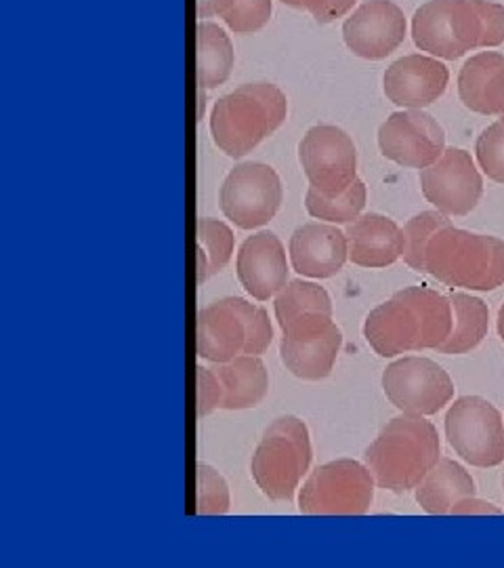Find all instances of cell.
Wrapping results in <instances>:
<instances>
[{"mask_svg": "<svg viewBox=\"0 0 504 568\" xmlns=\"http://www.w3.org/2000/svg\"><path fill=\"white\" fill-rule=\"evenodd\" d=\"M349 262L379 270L393 265L403 255V230L381 213H366L347 225Z\"/></svg>", "mask_w": 504, "mask_h": 568, "instance_id": "d6986e66", "label": "cell"}, {"mask_svg": "<svg viewBox=\"0 0 504 568\" xmlns=\"http://www.w3.org/2000/svg\"><path fill=\"white\" fill-rule=\"evenodd\" d=\"M424 274L469 291H494L504 284V241L452 224L426 244Z\"/></svg>", "mask_w": 504, "mask_h": 568, "instance_id": "277c9868", "label": "cell"}, {"mask_svg": "<svg viewBox=\"0 0 504 568\" xmlns=\"http://www.w3.org/2000/svg\"><path fill=\"white\" fill-rule=\"evenodd\" d=\"M234 47L225 30L213 21L196 26V81L200 89H217L232 77Z\"/></svg>", "mask_w": 504, "mask_h": 568, "instance_id": "d4e9b609", "label": "cell"}, {"mask_svg": "<svg viewBox=\"0 0 504 568\" xmlns=\"http://www.w3.org/2000/svg\"><path fill=\"white\" fill-rule=\"evenodd\" d=\"M236 0H196V16L198 20L204 21L206 18H223Z\"/></svg>", "mask_w": 504, "mask_h": 568, "instance_id": "8d00e7d4", "label": "cell"}, {"mask_svg": "<svg viewBox=\"0 0 504 568\" xmlns=\"http://www.w3.org/2000/svg\"><path fill=\"white\" fill-rule=\"evenodd\" d=\"M196 253H198V284L219 274L234 255V232L227 224L213 217L196 222Z\"/></svg>", "mask_w": 504, "mask_h": 568, "instance_id": "4316f807", "label": "cell"}, {"mask_svg": "<svg viewBox=\"0 0 504 568\" xmlns=\"http://www.w3.org/2000/svg\"><path fill=\"white\" fill-rule=\"evenodd\" d=\"M438 462V429L424 417L405 413L391 419L363 455V464L372 471L377 487L391 493L419 487Z\"/></svg>", "mask_w": 504, "mask_h": 568, "instance_id": "7a4b0ae2", "label": "cell"}, {"mask_svg": "<svg viewBox=\"0 0 504 568\" xmlns=\"http://www.w3.org/2000/svg\"><path fill=\"white\" fill-rule=\"evenodd\" d=\"M288 253L292 270L301 276L320 281L332 278L349 260L347 234L332 224H302L292 232Z\"/></svg>", "mask_w": 504, "mask_h": 568, "instance_id": "e0dca14e", "label": "cell"}, {"mask_svg": "<svg viewBox=\"0 0 504 568\" xmlns=\"http://www.w3.org/2000/svg\"><path fill=\"white\" fill-rule=\"evenodd\" d=\"M282 199V180L265 163L236 164L219 192L223 215L240 230L269 224L280 211Z\"/></svg>", "mask_w": 504, "mask_h": 568, "instance_id": "ba28073f", "label": "cell"}, {"mask_svg": "<svg viewBox=\"0 0 504 568\" xmlns=\"http://www.w3.org/2000/svg\"><path fill=\"white\" fill-rule=\"evenodd\" d=\"M377 480L366 464L337 459L316 467L299 493L307 516H363L374 501Z\"/></svg>", "mask_w": 504, "mask_h": 568, "instance_id": "8992f818", "label": "cell"}, {"mask_svg": "<svg viewBox=\"0 0 504 568\" xmlns=\"http://www.w3.org/2000/svg\"><path fill=\"white\" fill-rule=\"evenodd\" d=\"M347 49L362 60L381 61L405 41L403 11L391 0L363 2L343 23Z\"/></svg>", "mask_w": 504, "mask_h": 568, "instance_id": "5bb4252c", "label": "cell"}, {"mask_svg": "<svg viewBox=\"0 0 504 568\" xmlns=\"http://www.w3.org/2000/svg\"><path fill=\"white\" fill-rule=\"evenodd\" d=\"M311 438L305 422L295 415H284L265 429L255 448L250 471L267 499L292 501L311 466Z\"/></svg>", "mask_w": 504, "mask_h": 568, "instance_id": "5b68a950", "label": "cell"}, {"mask_svg": "<svg viewBox=\"0 0 504 568\" xmlns=\"http://www.w3.org/2000/svg\"><path fill=\"white\" fill-rule=\"evenodd\" d=\"M452 326L450 297L433 288L408 286L368 314L363 337L381 358H395L405 352L438 349Z\"/></svg>", "mask_w": 504, "mask_h": 568, "instance_id": "6da1fadb", "label": "cell"}, {"mask_svg": "<svg viewBox=\"0 0 504 568\" xmlns=\"http://www.w3.org/2000/svg\"><path fill=\"white\" fill-rule=\"evenodd\" d=\"M271 11V0H236L223 21L236 34H255L269 23Z\"/></svg>", "mask_w": 504, "mask_h": 568, "instance_id": "1f68e13d", "label": "cell"}, {"mask_svg": "<svg viewBox=\"0 0 504 568\" xmlns=\"http://www.w3.org/2000/svg\"><path fill=\"white\" fill-rule=\"evenodd\" d=\"M450 447L466 464L496 467L504 462V422L501 410L482 396L454 400L445 415Z\"/></svg>", "mask_w": 504, "mask_h": 568, "instance_id": "52a82bcc", "label": "cell"}, {"mask_svg": "<svg viewBox=\"0 0 504 568\" xmlns=\"http://www.w3.org/2000/svg\"><path fill=\"white\" fill-rule=\"evenodd\" d=\"M379 148L384 159L423 171L444 154V129L423 110L393 112L379 129Z\"/></svg>", "mask_w": 504, "mask_h": 568, "instance_id": "4fadbf2b", "label": "cell"}, {"mask_svg": "<svg viewBox=\"0 0 504 568\" xmlns=\"http://www.w3.org/2000/svg\"><path fill=\"white\" fill-rule=\"evenodd\" d=\"M232 508L229 487L222 474L208 464L196 466V514L219 516Z\"/></svg>", "mask_w": 504, "mask_h": 568, "instance_id": "4dcf8cb0", "label": "cell"}, {"mask_svg": "<svg viewBox=\"0 0 504 568\" xmlns=\"http://www.w3.org/2000/svg\"><path fill=\"white\" fill-rule=\"evenodd\" d=\"M480 169L492 182L504 183V121L490 124L475 145Z\"/></svg>", "mask_w": 504, "mask_h": 568, "instance_id": "d6a6232c", "label": "cell"}, {"mask_svg": "<svg viewBox=\"0 0 504 568\" xmlns=\"http://www.w3.org/2000/svg\"><path fill=\"white\" fill-rule=\"evenodd\" d=\"M414 490L416 504L426 514L445 516L466 497H475V480L461 464L440 459Z\"/></svg>", "mask_w": 504, "mask_h": 568, "instance_id": "7402d4cb", "label": "cell"}, {"mask_svg": "<svg viewBox=\"0 0 504 568\" xmlns=\"http://www.w3.org/2000/svg\"><path fill=\"white\" fill-rule=\"evenodd\" d=\"M284 4H288V7H292V9H297V0H282Z\"/></svg>", "mask_w": 504, "mask_h": 568, "instance_id": "60d3db41", "label": "cell"}, {"mask_svg": "<svg viewBox=\"0 0 504 568\" xmlns=\"http://www.w3.org/2000/svg\"><path fill=\"white\" fill-rule=\"evenodd\" d=\"M452 224L448 215L440 211H424L421 215L412 217L403 225V262L416 272H424V253L431 236L442 230L444 225Z\"/></svg>", "mask_w": 504, "mask_h": 568, "instance_id": "f546056e", "label": "cell"}, {"mask_svg": "<svg viewBox=\"0 0 504 568\" xmlns=\"http://www.w3.org/2000/svg\"><path fill=\"white\" fill-rule=\"evenodd\" d=\"M343 347V333L332 316L305 314L282 328L280 358L286 371L302 382L326 379Z\"/></svg>", "mask_w": 504, "mask_h": 568, "instance_id": "8fae6325", "label": "cell"}, {"mask_svg": "<svg viewBox=\"0 0 504 568\" xmlns=\"http://www.w3.org/2000/svg\"><path fill=\"white\" fill-rule=\"evenodd\" d=\"M387 400L405 415L429 417L454 398V382L442 366L423 356H405L384 368Z\"/></svg>", "mask_w": 504, "mask_h": 568, "instance_id": "9c48e42d", "label": "cell"}, {"mask_svg": "<svg viewBox=\"0 0 504 568\" xmlns=\"http://www.w3.org/2000/svg\"><path fill=\"white\" fill-rule=\"evenodd\" d=\"M204 110H206V98H204V89L198 87V121H202Z\"/></svg>", "mask_w": 504, "mask_h": 568, "instance_id": "f35d334b", "label": "cell"}, {"mask_svg": "<svg viewBox=\"0 0 504 568\" xmlns=\"http://www.w3.org/2000/svg\"><path fill=\"white\" fill-rule=\"evenodd\" d=\"M498 335H501V339L504 342V305L501 307V312H498Z\"/></svg>", "mask_w": 504, "mask_h": 568, "instance_id": "ab89813d", "label": "cell"}, {"mask_svg": "<svg viewBox=\"0 0 504 568\" xmlns=\"http://www.w3.org/2000/svg\"><path fill=\"white\" fill-rule=\"evenodd\" d=\"M236 272L253 300L267 302L276 297L288 283L290 272L282 241L267 230L248 236L238 251Z\"/></svg>", "mask_w": 504, "mask_h": 568, "instance_id": "9a60e30c", "label": "cell"}, {"mask_svg": "<svg viewBox=\"0 0 504 568\" xmlns=\"http://www.w3.org/2000/svg\"><path fill=\"white\" fill-rule=\"evenodd\" d=\"M501 119H503V121H504V114H503V116H501Z\"/></svg>", "mask_w": 504, "mask_h": 568, "instance_id": "b9f144b4", "label": "cell"}, {"mask_svg": "<svg viewBox=\"0 0 504 568\" xmlns=\"http://www.w3.org/2000/svg\"><path fill=\"white\" fill-rule=\"evenodd\" d=\"M225 400V387L215 368L196 366V413L198 417H206L223 408Z\"/></svg>", "mask_w": 504, "mask_h": 568, "instance_id": "e575fe53", "label": "cell"}, {"mask_svg": "<svg viewBox=\"0 0 504 568\" xmlns=\"http://www.w3.org/2000/svg\"><path fill=\"white\" fill-rule=\"evenodd\" d=\"M366 183L356 180L349 190L337 196H326L309 185L305 194V209L311 217L326 224H351L362 215L366 206Z\"/></svg>", "mask_w": 504, "mask_h": 568, "instance_id": "f1b7e54d", "label": "cell"}, {"mask_svg": "<svg viewBox=\"0 0 504 568\" xmlns=\"http://www.w3.org/2000/svg\"><path fill=\"white\" fill-rule=\"evenodd\" d=\"M238 307L243 312L244 323H246V345H244V354L248 356H261L267 352V347L271 345L274 339V328L269 323V316L265 312V307L250 304L243 297H236Z\"/></svg>", "mask_w": 504, "mask_h": 568, "instance_id": "836d02e7", "label": "cell"}, {"mask_svg": "<svg viewBox=\"0 0 504 568\" xmlns=\"http://www.w3.org/2000/svg\"><path fill=\"white\" fill-rule=\"evenodd\" d=\"M246 323L236 297H225L202 307L196 318V354L215 365L244 354Z\"/></svg>", "mask_w": 504, "mask_h": 568, "instance_id": "ac0fdd59", "label": "cell"}, {"mask_svg": "<svg viewBox=\"0 0 504 568\" xmlns=\"http://www.w3.org/2000/svg\"><path fill=\"white\" fill-rule=\"evenodd\" d=\"M450 72L442 61L424 55H405L384 72L387 100L408 110H423L445 93Z\"/></svg>", "mask_w": 504, "mask_h": 568, "instance_id": "2e32d148", "label": "cell"}, {"mask_svg": "<svg viewBox=\"0 0 504 568\" xmlns=\"http://www.w3.org/2000/svg\"><path fill=\"white\" fill-rule=\"evenodd\" d=\"M299 163L311 187L337 196L358 180V152L353 140L335 124L307 129L299 143Z\"/></svg>", "mask_w": 504, "mask_h": 568, "instance_id": "30bf717a", "label": "cell"}, {"mask_svg": "<svg viewBox=\"0 0 504 568\" xmlns=\"http://www.w3.org/2000/svg\"><path fill=\"white\" fill-rule=\"evenodd\" d=\"M276 321L280 328H286L305 314H326L332 316V302L320 284L307 283L302 278L288 281L274 302Z\"/></svg>", "mask_w": 504, "mask_h": 568, "instance_id": "83f0119b", "label": "cell"}, {"mask_svg": "<svg viewBox=\"0 0 504 568\" xmlns=\"http://www.w3.org/2000/svg\"><path fill=\"white\" fill-rule=\"evenodd\" d=\"M452 2L454 0H431L412 18L414 44L440 60L454 61L466 53L452 32Z\"/></svg>", "mask_w": 504, "mask_h": 568, "instance_id": "cb8c5ba5", "label": "cell"}, {"mask_svg": "<svg viewBox=\"0 0 504 568\" xmlns=\"http://www.w3.org/2000/svg\"><path fill=\"white\" fill-rule=\"evenodd\" d=\"M423 196L448 217L469 215L484 194V180L463 148H448L421 171Z\"/></svg>", "mask_w": 504, "mask_h": 568, "instance_id": "7c38bea8", "label": "cell"}, {"mask_svg": "<svg viewBox=\"0 0 504 568\" xmlns=\"http://www.w3.org/2000/svg\"><path fill=\"white\" fill-rule=\"evenodd\" d=\"M288 116V100L271 82H248L223 95L210 112V135L229 159H243L274 135Z\"/></svg>", "mask_w": 504, "mask_h": 568, "instance_id": "3957f363", "label": "cell"}, {"mask_svg": "<svg viewBox=\"0 0 504 568\" xmlns=\"http://www.w3.org/2000/svg\"><path fill=\"white\" fill-rule=\"evenodd\" d=\"M219 375L225 387V410H244L259 405L267 389H269V375L259 356L240 354L229 363L213 366Z\"/></svg>", "mask_w": 504, "mask_h": 568, "instance_id": "603a6c76", "label": "cell"}, {"mask_svg": "<svg viewBox=\"0 0 504 568\" xmlns=\"http://www.w3.org/2000/svg\"><path fill=\"white\" fill-rule=\"evenodd\" d=\"M356 2L358 0H297V9L311 13L320 23H332L344 18Z\"/></svg>", "mask_w": 504, "mask_h": 568, "instance_id": "d590c367", "label": "cell"}, {"mask_svg": "<svg viewBox=\"0 0 504 568\" xmlns=\"http://www.w3.org/2000/svg\"><path fill=\"white\" fill-rule=\"evenodd\" d=\"M452 514H456V516H466V514H501V509L494 508L492 504L480 501L475 497H466L461 504L454 506Z\"/></svg>", "mask_w": 504, "mask_h": 568, "instance_id": "74e56055", "label": "cell"}, {"mask_svg": "<svg viewBox=\"0 0 504 568\" xmlns=\"http://www.w3.org/2000/svg\"><path fill=\"white\" fill-rule=\"evenodd\" d=\"M448 297L454 310V326L450 337L438 347V352L456 356V354L475 349L484 342L487 326H490V310L480 297H473L466 293L456 291V293H450Z\"/></svg>", "mask_w": 504, "mask_h": 568, "instance_id": "484cf974", "label": "cell"}, {"mask_svg": "<svg viewBox=\"0 0 504 568\" xmlns=\"http://www.w3.org/2000/svg\"><path fill=\"white\" fill-rule=\"evenodd\" d=\"M461 102L477 114H504V55L484 51L464 61L459 74Z\"/></svg>", "mask_w": 504, "mask_h": 568, "instance_id": "ffe728a7", "label": "cell"}, {"mask_svg": "<svg viewBox=\"0 0 504 568\" xmlns=\"http://www.w3.org/2000/svg\"><path fill=\"white\" fill-rule=\"evenodd\" d=\"M452 32L464 51L501 47L504 42V7L487 0H454Z\"/></svg>", "mask_w": 504, "mask_h": 568, "instance_id": "44dd1931", "label": "cell"}]
</instances>
